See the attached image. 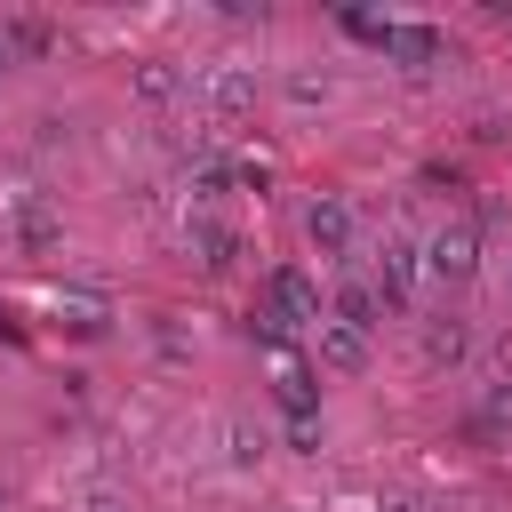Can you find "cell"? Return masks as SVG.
<instances>
[{
  "label": "cell",
  "instance_id": "5b68a950",
  "mask_svg": "<svg viewBox=\"0 0 512 512\" xmlns=\"http://www.w3.org/2000/svg\"><path fill=\"white\" fill-rule=\"evenodd\" d=\"M304 240H312L320 256H344V248H352V208H344L336 192H320V200L304 208Z\"/></svg>",
  "mask_w": 512,
  "mask_h": 512
},
{
  "label": "cell",
  "instance_id": "52a82bcc",
  "mask_svg": "<svg viewBox=\"0 0 512 512\" xmlns=\"http://www.w3.org/2000/svg\"><path fill=\"white\" fill-rule=\"evenodd\" d=\"M352 24L376 32V48L400 56V64H432V56H440V32H424V24H368V16H352Z\"/></svg>",
  "mask_w": 512,
  "mask_h": 512
},
{
  "label": "cell",
  "instance_id": "d6986e66",
  "mask_svg": "<svg viewBox=\"0 0 512 512\" xmlns=\"http://www.w3.org/2000/svg\"><path fill=\"white\" fill-rule=\"evenodd\" d=\"M0 512H8V488H0Z\"/></svg>",
  "mask_w": 512,
  "mask_h": 512
},
{
  "label": "cell",
  "instance_id": "2e32d148",
  "mask_svg": "<svg viewBox=\"0 0 512 512\" xmlns=\"http://www.w3.org/2000/svg\"><path fill=\"white\" fill-rule=\"evenodd\" d=\"M80 512H128V496H120L112 480H88V488H80Z\"/></svg>",
  "mask_w": 512,
  "mask_h": 512
},
{
  "label": "cell",
  "instance_id": "9a60e30c",
  "mask_svg": "<svg viewBox=\"0 0 512 512\" xmlns=\"http://www.w3.org/2000/svg\"><path fill=\"white\" fill-rule=\"evenodd\" d=\"M0 32H8V48H48V24L40 16H8Z\"/></svg>",
  "mask_w": 512,
  "mask_h": 512
},
{
  "label": "cell",
  "instance_id": "277c9868",
  "mask_svg": "<svg viewBox=\"0 0 512 512\" xmlns=\"http://www.w3.org/2000/svg\"><path fill=\"white\" fill-rule=\"evenodd\" d=\"M312 352H320L328 376H360V368H368V328H352V320H320V328H312Z\"/></svg>",
  "mask_w": 512,
  "mask_h": 512
},
{
  "label": "cell",
  "instance_id": "9c48e42d",
  "mask_svg": "<svg viewBox=\"0 0 512 512\" xmlns=\"http://www.w3.org/2000/svg\"><path fill=\"white\" fill-rule=\"evenodd\" d=\"M464 344H472V336H464V320H424V360H432V368L464 360Z\"/></svg>",
  "mask_w": 512,
  "mask_h": 512
},
{
  "label": "cell",
  "instance_id": "8992f818",
  "mask_svg": "<svg viewBox=\"0 0 512 512\" xmlns=\"http://www.w3.org/2000/svg\"><path fill=\"white\" fill-rule=\"evenodd\" d=\"M416 272H424V256H416L408 240H384V248H376V296H384V304H408V296H416Z\"/></svg>",
  "mask_w": 512,
  "mask_h": 512
},
{
  "label": "cell",
  "instance_id": "3957f363",
  "mask_svg": "<svg viewBox=\"0 0 512 512\" xmlns=\"http://www.w3.org/2000/svg\"><path fill=\"white\" fill-rule=\"evenodd\" d=\"M264 320L272 328H320V288L304 272H272L264 280Z\"/></svg>",
  "mask_w": 512,
  "mask_h": 512
},
{
  "label": "cell",
  "instance_id": "7a4b0ae2",
  "mask_svg": "<svg viewBox=\"0 0 512 512\" xmlns=\"http://www.w3.org/2000/svg\"><path fill=\"white\" fill-rule=\"evenodd\" d=\"M192 88L208 96V120H216V128H240L248 104H256V72H248V64H208Z\"/></svg>",
  "mask_w": 512,
  "mask_h": 512
},
{
  "label": "cell",
  "instance_id": "ba28073f",
  "mask_svg": "<svg viewBox=\"0 0 512 512\" xmlns=\"http://www.w3.org/2000/svg\"><path fill=\"white\" fill-rule=\"evenodd\" d=\"M128 88H136L144 104H176V96L192 88V72H184V64H168V56H144V64L128 72Z\"/></svg>",
  "mask_w": 512,
  "mask_h": 512
},
{
  "label": "cell",
  "instance_id": "5bb4252c",
  "mask_svg": "<svg viewBox=\"0 0 512 512\" xmlns=\"http://www.w3.org/2000/svg\"><path fill=\"white\" fill-rule=\"evenodd\" d=\"M328 320H352V328H376V296H368V288H344Z\"/></svg>",
  "mask_w": 512,
  "mask_h": 512
},
{
  "label": "cell",
  "instance_id": "7c38bea8",
  "mask_svg": "<svg viewBox=\"0 0 512 512\" xmlns=\"http://www.w3.org/2000/svg\"><path fill=\"white\" fill-rule=\"evenodd\" d=\"M224 440H232V448H224L232 464H256V456H264V432H256L248 416H232V424H224Z\"/></svg>",
  "mask_w": 512,
  "mask_h": 512
},
{
  "label": "cell",
  "instance_id": "e0dca14e",
  "mask_svg": "<svg viewBox=\"0 0 512 512\" xmlns=\"http://www.w3.org/2000/svg\"><path fill=\"white\" fill-rule=\"evenodd\" d=\"M376 512H424V504H416V496H384Z\"/></svg>",
  "mask_w": 512,
  "mask_h": 512
},
{
  "label": "cell",
  "instance_id": "8fae6325",
  "mask_svg": "<svg viewBox=\"0 0 512 512\" xmlns=\"http://www.w3.org/2000/svg\"><path fill=\"white\" fill-rule=\"evenodd\" d=\"M192 248H200V264H208V272H224V264H232V232H224V224H208V216L192 224Z\"/></svg>",
  "mask_w": 512,
  "mask_h": 512
},
{
  "label": "cell",
  "instance_id": "30bf717a",
  "mask_svg": "<svg viewBox=\"0 0 512 512\" xmlns=\"http://www.w3.org/2000/svg\"><path fill=\"white\" fill-rule=\"evenodd\" d=\"M288 104H296V112L328 104V72H312V64H288Z\"/></svg>",
  "mask_w": 512,
  "mask_h": 512
},
{
  "label": "cell",
  "instance_id": "ac0fdd59",
  "mask_svg": "<svg viewBox=\"0 0 512 512\" xmlns=\"http://www.w3.org/2000/svg\"><path fill=\"white\" fill-rule=\"evenodd\" d=\"M8 64H16V48H8V32H0V72H8Z\"/></svg>",
  "mask_w": 512,
  "mask_h": 512
},
{
  "label": "cell",
  "instance_id": "ffe728a7",
  "mask_svg": "<svg viewBox=\"0 0 512 512\" xmlns=\"http://www.w3.org/2000/svg\"><path fill=\"white\" fill-rule=\"evenodd\" d=\"M504 288H512V272H504Z\"/></svg>",
  "mask_w": 512,
  "mask_h": 512
},
{
  "label": "cell",
  "instance_id": "4fadbf2b",
  "mask_svg": "<svg viewBox=\"0 0 512 512\" xmlns=\"http://www.w3.org/2000/svg\"><path fill=\"white\" fill-rule=\"evenodd\" d=\"M480 432H512V376L488 384V400H480Z\"/></svg>",
  "mask_w": 512,
  "mask_h": 512
},
{
  "label": "cell",
  "instance_id": "6da1fadb",
  "mask_svg": "<svg viewBox=\"0 0 512 512\" xmlns=\"http://www.w3.org/2000/svg\"><path fill=\"white\" fill-rule=\"evenodd\" d=\"M424 272H432V280H472V272H480V224H472V216H448V224L424 240Z\"/></svg>",
  "mask_w": 512,
  "mask_h": 512
}]
</instances>
